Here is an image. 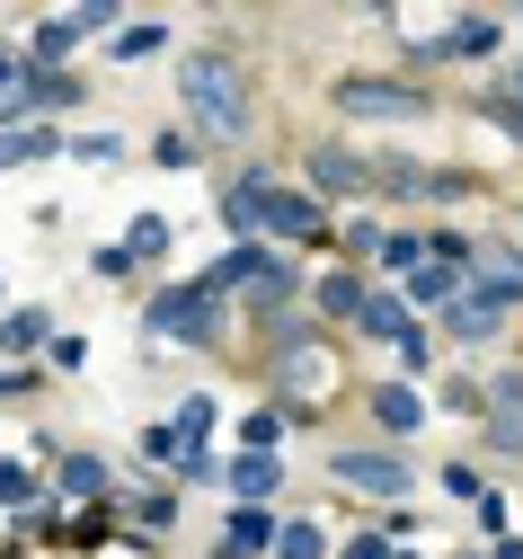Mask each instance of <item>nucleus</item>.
Instances as JSON below:
<instances>
[{
	"instance_id": "1",
	"label": "nucleus",
	"mask_w": 523,
	"mask_h": 559,
	"mask_svg": "<svg viewBox=\"0 0 523 559\" xmlns=\"http://www.w3.org/2000/svg\"><path fill=\"white\" fill-rule=\"evenodd\" d=\"M178 98L204 133H249V72L231 53H187L178 62Z\"/></svg>"
},
{
	"instance_id": "2",
	"label": "nucleus",
	"mask_w": 523,
	"mask_h": 559,
	"mask_svg": "<svg viewBox=\"0 0 523 559\" xmlns=\"http://www.w3.org/2000/svg\"><path fill=\"white\" fill-rule=\"evenodd\" d=\"M337 488H364V498H408V462L400 453H372V444H337L329 453Z\"/></svg>"
},
{
	"instance_id": "3",
	"label": "nucleus",
	"mask_w": 523,
	"mask_h": 559,
	"mask_svg": "<svg viewBox=\"0 0 523 559\" xmlns=\"http://www.w3.org/2000/svg\"><path fill=\"white\" fill-rule=\"evenodd\" d=\"M213 329H222V302H213V294H195V285H178V294H161V302H152V337L204 346Z\"/></svg>"
},
{
	"instance_id": "4",
	"label": "nucleus",
	"mask_w": 523,
	"mask_h": 559,
	"mask_svg": "<svg viewBox=\"0 0 523 559\" xmlns=\"http://www.w3.org/2000/svg\"><path fill=\"white\" fill-rule=\"evenodd\" d=\"M337 107H346V116H391V124H417V116H426V90H408V81H337Z\"/></svg>"
},
{
	"instance_id": "5",
	"label": "nucleus",
	"mask_w": 523,
	"mask_h": 559,
	"mask_svg": "<svg viewBox=\"0 0 523 559\" xmlns=\"http://www.w3.org/2000/svg\"><path fill=\"white\" fill-rule=\"evenodd\" d=\"M266 231H284V240H320L329 214H320V195H302V187H266Z\"/></svg>"
},
{
	"instance_id": "6",
	"label": "nucleus",
	"mask_w": 523,
	"mask_h": 559,
	"mask_svg": "<svg viewBox=\"0 0 523 559\" xmlns=\"http://www.w3.org/2000/svg\"><path fill=\"white\" fill-rule=\"evenodd\" d=\"M488 444L497 453H523V373H497L488 382Z\"/></svg>"
},
{
	"instance_id": "7",
	"label": "nucleus",
	"mask_w": 523,
	"mask_h": 559,
	"mask_svg": "<svg viewBox=\"0 0 523 559\" xmlns=\"http://www.w3.org/2000/svg\"><path fill=\"white\" fill-rule=\"evenodd\" d=\"M258 275H275V258H266L258 240H240L222 266H204V275H195V294H231V285H258Z\"/></svg>"
},
{
	"instance_id": "8",
	"label": "nucleus",
	"mask_w": 523,
	"mask_h": 559,
	"mask_svg": "<svg viewBox=\"0 0 523 559\" xmlns=\"http://www.w3.org/2000/svg\"><path fill=\"white\" fill-rule=\"evenodd\" d=\"M311 187H320V195H364V187H372V169H364L355 152L320 143V152H311Z\"/></svg>"
},
{
	"instance_id": "9",
	"label": "nucleus",
	"mask_w": 523,
	"mask_h": 559,
	"mask_svg": "<svg viewBox=\"0 0 523 559\" xmlns=\"http://www.w3.org/2000/svg\"><path fill=\"white\" fill-rule=\"evenodd\" d=\"M98 27H107V10H62V19H45V27H36V62H62L71 45L98 36Z\"/></svg>"
},
{
	"instance_id": "10",
	"label": "nucleus",
	"mask_w": 523,
	"mask_h": 559,
	"mask_svg": "<svg viewBox=\"0 0 523 559\" xmlns=\"http://www.w3.org/2000/svg\"><path fill=\"white\" fill-rule=\"evenodd\" d=\"M497 320H506V294H453V320H443V329H453V337H497Z\"/></svg>"
},
{
	"instance_id": "11",
	"label": "nucleus",
	"mask_w": 523,
	"mask_h": 559,
	"mask_svg": "<svg viewBox=\"0 0 523 559\" xmlns=\"http://www.w3.org/2000/svg\"><path fill=\"white\" fill-rule=\"evenodd\" d=\"M222 223H231L240 240L266 231V178H231V195H222Z\"/></svg>"
},
{
	"instance_id": "12",
	"label": "nucleus",
	"mask_w": 523,
	"mask_h": 559,
	"mask_svg": "<svg viewBox=\"0 0 523 559\" xmlns=\"http://www.w3.org/2000/svg\"><path fill=\"white\" fill-rule=\"evenodd\" d=\"M408 294H417V302H453V294H462V258H435V249H426V258L408 266Z\"/></svg>"
},
{
	"instance_id": "13",
	"label": "nucleus",
	"mask_w": 523,
	"mask_h": 559,
	"mask_svg": "<svg viewBox=\"0 0 523 559\" xmlns=\"http://www.w3.org/2000/svg\"><path fill=\"white\" fill-rule=\"evenodd\" d=\"M372 417H382L391 436H417V427H426V400H417L408 382H391V391H372Z\"/></svg>"
},
{
	"instance_id": "14",
	"label": "nucleus",
	"mask_w": 523,
	"mask_h": 559,
	"mask_svg": "<svg viewBox=\"0 0 523 559\" xmlns=\"http://www.w3.org/2000/svg\"><path fill=\"white\" fill-rule=\"evenodd\" d=\"M54 152H62V133H45V124L0 133V169H27V160H54Z\"/></svg>"
},
{
	"instance_id": "15",
	"label": "nucleus",
	"mask_w": 523,
	"mask_h": 559,
	"mask_svg": "<svg viewBox=\"0 0 523 559\" xmlns=\"http://www.w3.org/2000/svg\"><path fill=\"white\" fill-rule=\"evenodd\" d=\"M266 542H275V524H266L258 507H240V515H231V533H222V559H258Z\"/></svg>"
},
{
	"instance_id": "16",
	"label": "nucleus",
	"mask_w": 523,
	"mask_h": 559,
	"mask_svg": "<svg viewBox=\"0 0 523 559\" xmlns=\"http://www.w3.org/2000/svg\"><path fill=\"white\" fill-rule=\"evenodd\" d=\"M435 53H462V62H479V53H497V19H453V36H443Z\"/></svg>"
},
{
	"instance_id": "17",
	"label": "nucleus",
	"mask_w": 523,
	"mask_h": 559,
	"mask_svg": "<svg viewBox=\"0 0 523 559\" xmlns=\"http://www.w3.org/2000/svg\"><path fill=\"white\" fill-rule=\"evenodd\" d=\"M231 488H240L249 507L266 498V488H284V479H275V453H240V462H231Z\"/></svg>"
},
{
	"instance_id": "18",
	"label": "nucleus",
	"mask_w": 523,
	"mask_h": 559,
	"mask_svg": "<svg viewBox=\"0 0 523 559\" xmlns=\"http://www.w3.org/2000/svg\"><path fill=\"white\" fill-rule=\"evenodd\" d=\"M54 479H62V498H107V462H90V453H71Z\"/></svg>"
},
{
	"instance_id": "19",
	"label": "nucleus",
	"mask_w": 523,
	"mask_h": 559,
	"mask_svg": "<svg viewBox=\"0 0 523 559\" xmlns=\"http://www.w3.org/2000/svg\"><path fill=\"white\" fill-rule=\"evenodd\" d=\"M320 311L329 320H355L364 311V285H355V275H320Z\"/></svg>"
},
{
	"instance_id": "20",
	"label": "nucleus",
	"mask_w": 523,
	"mask_h": 559,
	"mask_svg": "<svg viewBox=\"0 0 523 559\" xmlns=\"http://www.w3.org/2000/svg\"><path fill=\"white\" fill-rule=\"evenodd\" d=\"M275 559H329L320 524H284V533H275Z\"/></svg>"
},
{
	"instance_id": "21",
	"label": "nucleus",
	"mask_w": 523,
	"mask_h": 559,
	"mask_svg": "<svg viewBox=\"0 0 523 559\" xmlns=\"http://www.w3.org/2000/svg\"><path fill=\"white\" fill-rule=\"evenodd\" d=\"M27 53H0V116H10V107H27Z\"/></svg>"
},
{
	"instance_id": "22",
	"label": "nucleus",
	"mask_w": 523,
	"mask_h": 559,
	"mask_svg": "<svg viewBox=\"0 0 523 559\" xmlns=\"http://www.w3.org/2000/svg\"><path fill=\"white\" fill-rule=\"evenodd\" d=\"M161 249H169V223H152V214L124 231V258H133V266H142V258H161Z\"/></svg>"
},
{
	"instance_id": "23",
	"label": "nucleus",
	"mask_w": 523,
	"mask_h": 559,
	"mask_svg": "<svg viewBox=\"0 0 523 559\" xmlns=\"http://www.w3.org/2000/svg\"><path fill=\"white\" fill-rule=\"evenodd\" d=\"M36 337H54L45 311H10V320H0V346H36Z\"/></svg>"
},
{
	"instance_id": "24",
	"label": "nucleus",
	"mask_w": 523,
	"mask_h": 559,
	"mask_svg": "<svg viewBox=\"0 0 523 559\" xmlns=\"http://www.w3.org/2000/svg\"><path fill=\"white\" fill-rule=\"evenodd\" d=\"M0 507H36V479H27V462H0Z\"/></svg>"
},
{
	"instance_id": "25",
	"label": "nucleus",
	"mask_w": 523,
	"mask_h": 559,
	"mask_svg": "<svg viewBox=\"0 0 523 559\" xmlns=\"http://www.w3.org/2000/svg\"><path fill=\"white\" fill-rule=\"evenodd\" d=\"M417 258H426V240H417V231H382V266H400V275H408Z\"/></svg>"
},
{
	"instance_id": "26",
	"label": "nucleus",
	"mask_w": 523,
	"mask_h": 559,
	"mask_svg": "<svg viewBox=\"0 0 523 559\" xmlns=\"http://www.w3.org/2000/svg\"><path fill=\"white\" fill-rule=\"evenodd\" d=\"M161 45H169V27H161V19H142V27H124V36H116V53H161Z\"/></svg>"
},
{
	"instance_id": "27",
	"label": "nucleus",
	"mask_w": 523,
	"mask_h": 559,
	"mask_svg": "<svg viewBox=\"0 0 523 559\" xmlns=\"http://www.w3.org/2000/svg\"><path fill=\"white\" fill-rule=\"evenodd\" d=\"M479 116H488V124H506L514 143H523V107H514V98H497V90H488V98H479Z\"/></svg>"
},
{
	"instance_id": "28",
	"label": "nucleus",
	"mask_w": 523,
	"mask_h": 559,
	"mask_svg": "<svg viewBox=\"0 0 523 559\" xmlns=\"http://www.w3.org/2000/svg\"><path fill=\"white\" fill-rule=\"evenodd\" d=\"M152 160H161V169H187V160H195V143H187V133H161Z\"/></svg>"
},
{
	"instance_id": "29",
	"label": "nucleus",
	"mask_w": 523,
	"mask_h": 559,
	"mask_svg": "<svg viewBox=\"0 0 523 559\" xmlns=\"http://www.w3.org/2000/svg\"><path fill=\"white\" fill-rule=\"evenodd\" d=\"M443 488H453V498H471V507L488 498V488H479V471H471V462H453V471H443Z\"/></svg>"
},
{
	"instance_id": "30",
	"label": "nucleus",
	"mask_w": 523,
	"mask_h": 559,
	"mask_svg": "<svg viewBox=\"0 0 523 559\" xmlns=\"http://www.w3.org/2000/svg\"><path fill=\"white\" fill-rule=\"evenodd\" d=\"M346 559H391V542H382V533H364V542H346Z\"/></svg>"
},
{
	"instance_id": "31",
	"label": "nucleus",
	"mask_w": 523,
	"mask_h": 559,
	"mask_svg": "<svg viewBox=\"0 0 523 559\" xmlns=\"http://www.w3.org/2000/svg\"><path fill=\"white\" fill-rule=\"evenodd\" d=\"M497 559H523V542H497Z\"/></svg>"
}]
</instances>
